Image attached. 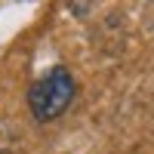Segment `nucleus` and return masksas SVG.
<instances>
[{"label":"nucleus","mask_w":154,"mask_h":154,"mask_svg":"<svg viewBox=\"0 0 154 154\" xmlns=\"http://www.w3.org/2000/svg\"><path fill=\"white\" fill-rule=\"evenodd\" d=\"M74 93H77V83L71 71L65 68H53L49 74H43L40 80H34L31 89H28V108L34 114V120H56L68 111V105L74 102Z\"/></svg>","instance_id":"f257e3e1"}]
</instances>
